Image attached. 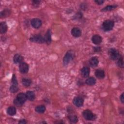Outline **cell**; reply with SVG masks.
Listing matches in <instances>:
<instances>
[{
  "label": "cell",
  "instance_id": "14",
  "mask_svg": "<svg viewBox=\"0 0 124 124\" xmlns=\"http://www.w3.org/2000/svg\"><path fill=\"white\" fill-rule=\"evenodd\" d=\"M90 72V69L88 67H84L80 70L81 75L84 78H87L89 76Z\"/></svg>",
  "mask_w": 124,
  "mask_h": 124
},
{
  "label": "cell",
  "instance_id": "27",
  "mask_svg": "<svg viewBox=\"0 0 124 124\" xmlns=\"http://www.w3.org/2000/svg\"><path fill=\"white\" fill-rule=\"evenodd\" d=\"M117 60L118 61L117 62V64L118 66L121 68H123L124 67V60H123V57L121 56Z\"/></svg>",
  "mask_w": 124,
  "mask_h": 124
},
{
  "label": "cell",
  "instance_id": "35",
  "mask_svg": "<svg viewBox=\"0 0 124 124\" xmlns=\"http://www.w3.org/2000/svg\"><path fill=\"white\" fill-rule=\"evenodd\" d=\"M27 122L25 120V119H22V120H20L19 122H18V123L19 124H27Z\"/></svg>",
  "mask_w": 124,
  "mask_h": 124
},
{
  "label": "cell",
  "instance_id": "9",
  "mask_svg": "<svg viewBox=\"0 0 124 124\" xmlns=\"http://www.w3.org/2000/svg\"><path fill=\"white\" fill-rule=\"evenodd\" d=\"M92 41L95 45H99L102 41V38L98 34H95L92 36Z\"/></svg>",
  "mask_w": 124,
  "mask_h": 124
},
{
  "label": "cell",
  "instance_id": "16",
  "mask_svg": "<svg viewBox=\"0 0 124 124\" xmlns=\"http://www.w3.org/2000/svg\"><path fill=\"white\" fill-rule=\"evenodd\" d=\"M8 27L5 22H2L0 24V32L1 34H4L7 31Z\"/></svg>",
  "mask_w": 124,
  "mask_h": 124
},
{
  "label": "cell",
  "instance_id": "21",
  "mask_svg": "<svg viewBox=\"0 0 124 124\" xmlns=\"http://www.w3.org/2000/svg\"><path fill=\"white\" fill-rule=\"evenodd\" d=\"M85 82L88 85H94L96 83V79L93 77H90L86 80Z\"/></svg>",
  "mask_w": 124,
  "mask_h": 124
},
{
  "label": "cell",
  "instance_id": "5",
  "mask_svg": "<svg viewBox=\"0 0 124 124\" xmlns=\"http://www.w3.org/2000/svg\"><path fill=\"white\" fill-rule=\"evenodd\" d=\"M30 40L34 43L42 44L45 43L44 38L40 34H35L31 36L30 38Z\"/></svg>",
  "mask_w": 124,
  "mask_h": 124
},
{
  "label": "cell",
  "instance_id": "31",
  "mask_svg": "<svg viewBox=\"0 0 124 124\" xmlns=\"http://www.w3.org/2000/svg\"><path fill=\"white\" fill-rule=\"evenodd\" d=\"M82 14L80 12H78L74 16V18L76 19H80L82 17Z\"/></svg>",
  "mask_w": 124,
  "mask_h": 124
},
{
  "label": "cell",
  "instance_id": "30",
  "mask_svg": "<svg viewBox=\"0 0 124 124\" xmlns=\"http://www.w3.org/2000/svg\"><path fill=\"white\" fill-rule=\"evenodd\" d=\"M12 84H15V85H18V82H17V80L16 78V76H15V75H13L12 76Z\"/></svg>",
  "mask_w": 124,
  "mask_h": 124
},
{
  "label": "cell",
  "instance_id": "1",
  "mask_svg": "<svg viewBox=\"0 0 124 124\" xmlns=\"http://www.w3.org/2000/svg\"><path fill=\"white\" fill-rule=\"evenodd\" d=\"M75 57V53L72 50H68L65 54L63 59V65L66 66L71 62Z\"/></svg>",
  "mask_w": 124,
  "mask_h": 124
},
{
  "label": "cell",
  "instance_id": "17",
  "mask_svg": "<svg viewBox=\"0 0 124 124\" xmlns=\"http://www.w3.org/2000/svg\"><path fill=\"white\" fill-rule=\"evenodd\" d=\"M16 98H17L23 104H24L27 99L26 93H18L16 96Z\"/></svg>",
  "mask_w": 124,
  "mask_h": 124
},
{
  "label": "cell",
  "instance_id": "34",
  "mask_svg": "<svg viewBox=\"0 0 124 124\" xmlns=\"http://www.w3.org/2000/svg\"><path fill=\"white\" fill-rule=\"evenodd\" d=\"M120 99L121 101L122 102V103H124V93H122V94L120 95Z\"/></svg>",
  "mask_w": 124,
  "mask_h": 124
},
{
  "label": "cell",
  "instance_id": "32",
  "mask_svg": "<svg viewBox=\"0 0 124 124\" xmlns=\"http://www.w3.org/2000/svg\"><path fill=\"white\" fill-rule=\"evenodd\" d=\"M93 50H94V52H99L101 51V48L100 46H95L93 47Z\"/></svg>",
  "mask_w": 124,
  "mask_h": 124
},
{
  "label": "cell",
  "instance_id": "8",
  "mask_svg": "<svg viewBox=\"0 0 124 124\" xmlns=\"http://www.w3.org/2000/svg\"><path fill=\"white\" fill-rule=\"evenodd\" d=\"M73 104L78 107H80L82 106L84 103L83 99L80 96L75 97L73 100Z\"/></svg>",
  "mask_w": 124,
  "mask_h": 124
},
{
  "label": "cell",
  "instance_id": "4",
  "mask_svg": "<svg viewBox=\"0 0 124 124\" xmlns=\"http://www.w3.org/2000/svg\"><path fill=\"white\" fill-rule=\"evenodd\" d=\"M108 55L110 59L112 60H117L120 57L121 55L119 51L115 48H110L108 51Z\"/></svg>",
  "mask_w": 124,
  "mask_h": 124
},
{
  "label": "cell",
  "instance_id": "20",
  "mask_svg": "<svg viewBox=\"0 0 124 124\" xmlns=\"http://www.w3.org/2000/svg\"><path fill=\"white\" fill-rule=\"evenodd\" d=\"M68 118L69 121L73 123H76L78 121V118L77 116L74 114H69L68 115Z\"/></svg>",
  "mask_w": 124,
  "mask_h": 124
},
{
  "label": "cell",
  "instance_id": "11",
  "mask_svg": "<svg viewBox=\"0 0 124 124\" xmlns=\"http://www.w3.org/2000/svg\"><path fill=\"white\" fill-rule=\"evenodd\" d=\"M71 34L75 37H78L81 36V32L79 28H73L71 30Z\"/></svg>",
  "mask_w": 124,
  "mask_h": 124
},
{
  "label": "cell",
  "instance_id": "10",
  "mask_svg": "<svg viewBox=\"0 0 124 124\" xmlns=\"http://www.w3.org/2000/svg\"><path fill=\"white\" fill-rule=\"evenodd\" d=\"M44 38L45 42L46 44L49 45L51 43V30L50 29H48L47 31Z\"/></svg>",
  "mask_w": 124,
  "mask_h": 124
},
{
  "label": "cell",
  "instance_id": "15",
  "mask_svg": "<svg viewBox=\"0 0 124 124\" xmlns=\"http://www.w3.org/2000/svg\"><path fill=\"white\" fill-rule=\"evenodd\" d=\"M99 63L98 59L96 57H93L91 58V59L89 61V63L90 65L93 67H96Z\"/></svg>",
  "mask_w": 124,
  "mask_h": 124
},
{
  "label": "cell",
  "instance_id": "2",
  "mask_svg": "<svg viewBox=\"0 0 124 124\" xmlns=\"http://www.w3.org/2000/svg\"><path fill=\"white\" fill-rule=\"evenodd\" d=\"M114 25V22L111 20H106L104 21L102 25L103 30L105 31H108L112 30Z\"/></svg>",
  "mask_w": 124,
  "mask_h": 124
},
{
  "label": "cell",
  "instance_id": "13",
  "mask_svg": "<svg viewBox=\"0 0 124 124\" xmlns=\"http://www.w3.org/2000/svg\"><path fill=\"white\" fill-rule=\"evenodd\" d=\"M23 57L20 54H16L13 57V61L15 63H20L23 62Z\"/></svg>",
  "mask_w": 124,
  "mask_h": 124
},
{
  "label": "cell",
  "instance_id": "6",
  "mask_svg": "<svg viewBox=\"0 0 124 124\" xmlns=\"http://www.w3.org/2000/svg\"><path fill=\"white\" fill-rule=\"evenodd\" d=\"M19 69L20 72L22 74H26L28 73L29 69V66L28 64L25 62H22L19 64Z\"/></svg>",
  "mask_w": 124,
  "mask_h": 124
},
{
  "label": "cell",
  "instance_id": "19",
  "mask_svg": "<svg viewBox=\"0 0 124 124\" xmlns=\"http://www.w3.org/2000/svg\"><path fill=\"white\" fill-rule=\"evenodd\" d=\"M11 14V11L9 9H4L0 12V17H6L8 16Z\"/></svg>",
  "mask_w": 124,
  "mask_h": 124
},
{
  "label": "cell",
  "instance_id": "26",
  "mask_svg": "<svg viewBox=\"0 0 124 124\" xmlns=\"http://www.w3.org/2000/svg\"><path fill=\"white\" fill-rule=\"evenodd\" d=\"M18 90V85H15V84H12L11 86L10 87V91L11 93H14L16 92H17Z\"/></svg>",
  "mask_w": 124,
  "mask_h": 124
},
{
  "label": "cell",
  "instance_id": "22",
  "mask_svg": "<svg viewBox=\"0 0 124 124\" xmlns=\"http://www.w3.org/2000/svg\"><path fill=\"white\" fill-rule=\"evenodd\" d=\"M35 111L38 113H43L46 110V107L44 105H39L35 108Z\"/></svg>",
  "mask_w": 124,
  "mask_h": 124
},
{
  "label": "cell",
  "instance_id": "25",
  "mask_svg": "<svg viewBox=\"0 0 124 124\" xmlns=\"http://www.w3.org/2000/svg\"><path fill=\"white\" fill-rule=\"evenodd\" d=\"M22 85L25 87H29L31 83V81L30 79L27 78H23L22 79Z\"/></svg>",
  "mask_w": 124,
  "mask_h": 124
},
{
  "label": "cell",
  "instance_id": "24",
  "mask_svg": "<svg viewBox=\"0 0 124 124\" xmlns=\"http://www.w3.org/2000/svg\"><path fill=\"white\" fill-rule=\"evenodd\" d=\"M117 5H107L105 7L103 8L102 9H101L102 12H106V11H111L114 9H115L117 7Z\"/></svg>",
  "mask_w": 124,
  "mask_h": 124
},
{
  "label": "cell",
  "instance_id": "12",
  "mask_svg": "<svg viewBox=\"0 0 124 124\" xmlns=\"http://www.w3.org/2000/svg\"><path fill=\"white\" fill-rule=\"evenodd\" d=\"M95 76L98 79H102L105 76V72L101 69H97L95 71Z\"/></svg>",
  "mask_w": 124,
  "mask_h": 124
},
{
  "label": "cell",
  "instance_id": "28",
  "mask_svg": "<svg viewBox=\"0 0 124 124\" xmlns=\"http://www.w3.org/2000/svg\"><path fill=\"white\" fill-rule=\"evenodd\" d=\"M13 102H14V104L16 105V106H17V107H21V106H22V105L23 104L22 102H21L17 98H15L14 100V101H13Z\"/></svg>",
  "mask_w": 124,
  "mask_h": 124
},
{
  "label": "cell",
  "instance_id": "29",
  "mask_svg": "<svg viewBox=\"0 0 124 124\" xmlns=\"http://www.w3.org/2000/svg\"><path fill=\"white\" fill-rule=\"evenodd\" d=\"M41 1L40 0H33L32 1V5L34 7H38L40 4Z\"/></svg>",
  "mask_w": 124,
  "mask_h": 124
},
{
  "label": "cell",
  "instance_id": "33",
  "mask_svg": "<svg viewBox=\"0 0 124 124\" xmlns=\"http://www.w3.org/2000/svg\"><path fill=\"white\" fill-rule=\"evenodd\" d=\"M94 2L98 5H101L104 3V1L103 0H94Z\"/></svg>",
  "mask_w": 124,
  "mask_h": 124
},
{
  "label": "cell",
  "instance_id": "3",
  "mask_svg": "<svg viewBox=\"0 0 124 124\" xmlns=\"http://www.w3.org/2000/svg\"><path fill=\"white\" fill-rule=\"evenodd\" d=\"M82 115L83 117L88 121H94L97 118L96 115L93 114L89 109L84 110L82 112Z\"/></svg>",
  "mask_w": 124,
  "mask_h": 124
},
{
  "label": "cell",
  "instance_id": "7",
  "mask_svg": "<svg viewBox=\"0 0 124 124\" xmlns=\"http://www.w3.org/2000/svg\"><path fill=\"white\" fill-rule=\"evenodd\" d=\"M31 24L33 28L35 29H38L42 25V21L39 18H34L31 19Z\"/></svg>",
  "mask_w": 124,
  "mask_h": 124
},
{
  "label": "cell",
  "instance_id": "18",
  "mask_svg": "<svg viewBox=\"0 0 124 124\" xmlns=\"http://www.w3.org/2000/svg\"><path fill=\"white\" fill-rule=\"evenodd\" d=\"M26 95L27 99L30 101H33L35 99V96L34 93L32 91H28L26 93Z\"/></svg>",
  "mask_w": 124,
  "mask_h": 124
},
{
  "label": "cell",
  "instance_id": "23",
  "mask_svg": "<svg viewBox=\"0 0 124 124\" xmlns=\"http://www.w3.org/2000/svg\"><path fill=\"white\" fill-rule=\"evenodd\" d=\"M16 108L15 107H9L7 109V113L11 116H13L15 114H16Z\"/></svg>",
  "mask_w": 124,
  "mask_h": 124
}]
</instances>
